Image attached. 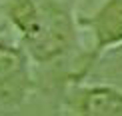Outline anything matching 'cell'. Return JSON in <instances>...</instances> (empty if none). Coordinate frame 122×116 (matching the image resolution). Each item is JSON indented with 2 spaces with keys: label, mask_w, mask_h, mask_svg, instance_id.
Here are the masks:
<instances>
[{
  "label": "cell",
  "mask_w": 122,
  "mask_h": 116,
  "mask_svg": "<svg viewBox=\"0 0 122 116\" xmlns=\"http://www.w3.org/2000/svg\"><path fill=\"white\" fill-rule=\"evenodd\" d=\"M26 58L16 46L0 42V102L20 104L30 86Z\"/></svg>",
  "instance_id": "6da1fadb"
},
{
  "label": "cell",
  "mask_w": 122,
  "mask_h": 116,
  "mask_svg": "<svg viewBox=\"0 0 122 116\" xmlns=\"http://www.w3.org/2000/svg\"><path fill=\"white\" fill-rule=\"evenodd\" d=\"M80 112L88 114H102V112H116L118 102L112 94L104 92V90H90L84 94L82 102L78 104Z\"/></svg>",
  "instance_id": "7a4b0ae2"
}]
</instances>
